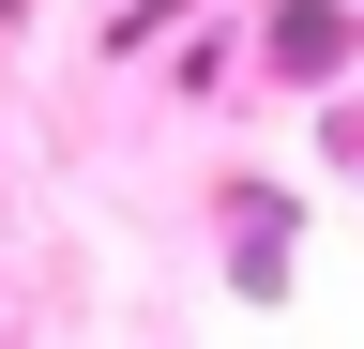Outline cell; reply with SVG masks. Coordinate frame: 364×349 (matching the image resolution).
Returning a JSON list of instances; mask_svg holds the SVG:
<instances>
[{
    "mask_svg": "<svg viewBox=\"0 0 364 349\" xmlns=\"http://www.w3.org/2000/svg\"><path fill=\"white\" fill-rule=\"evenodd\" d=\"M334 61H349V31H334V16H273V76H304V92H318Z\"/></svg>",
    "mask_w": 364,
    "mask_h": 349,
    "instance_id": "obj_1",
    "label": "cell"
}]
</instances>
